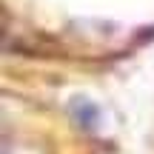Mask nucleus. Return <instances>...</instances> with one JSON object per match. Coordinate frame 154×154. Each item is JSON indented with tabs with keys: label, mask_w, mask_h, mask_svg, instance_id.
Here are the masks:
<instances>
[{
	"label": "nucleus",
	"mask_w": 154,
	"mask_h": 154,
	"mask_svg": "<svg viewBox=\"0 0 154 154\" xmlns=\"http://www.w3.org/2000/svg\"><path fill=\"white\" fill-rule=\"evenodd\" d=\"M72 114H74V120L80 123V126H86V128H94V126H97V120H100L97 106H94L91 100H86V97H74Z\"/></svg>",
	"instance_id": "1"
}]
</instances>
